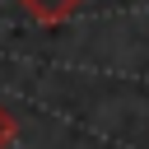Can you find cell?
<instances>
[{"instance_id":"6da1fadb","label":"cell","mask_w":149,"mask_h":149,"mask_svg":"<svg viewBox=\"0 0 149 149\" xmlns=\"http://www.w3.org/2000/svg\"><path fill=\"white\" fill-rule=\"evenodd\" d=\"M19 5H23V14L37 19V23H61V19H70L84 0H19Z\"/></svg>"},{"instance_id":"7a4b0ae2","label":"cell","mask_w":149,"mask_h":149,"mask_svg":"<svg viewBox=\"0 0 149 149\" xmlns=\"http://www.w3.org/2000/svg\"><path fill=\"white\" fill-rule=\"evenodd\" d=\"M14 135H19V121H14V112L0 102V149H9V144H14Z\"/></svg>"}]
</instances>
